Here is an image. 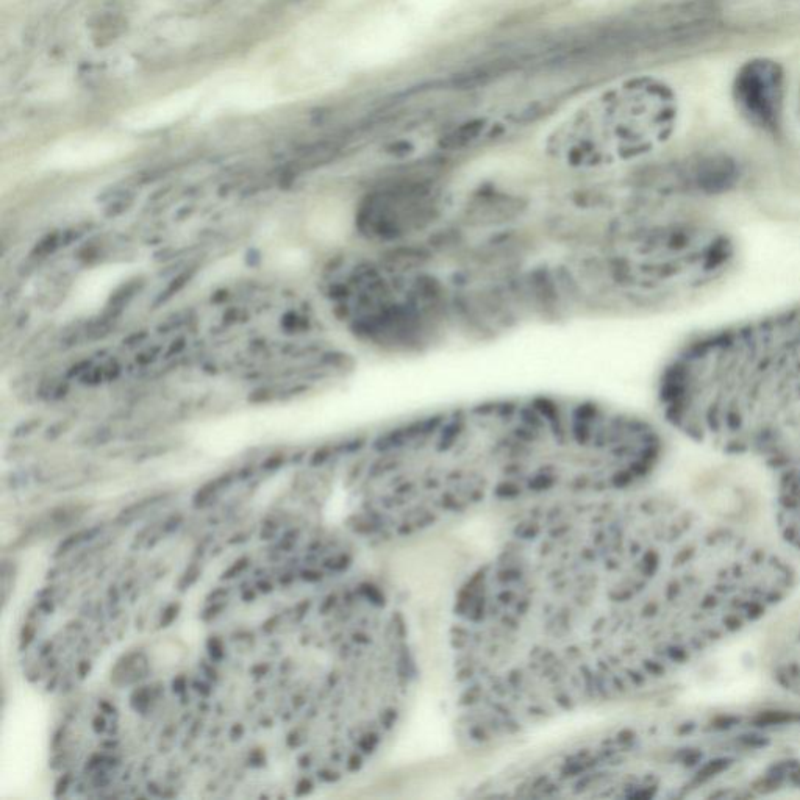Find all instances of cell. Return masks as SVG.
Wrapping results in <instances>:
<instances>
[{
  "mask_svg": "<svg viewBox=\"0 0 800 800\" xmlns=\"http://www.w3.org/2000/svg\"><path fill=\"white\" fill-rule=\"evenodd\" d=\"M208 652H210L213 660H221V658L224 657V646H222L218 638H211V640L208 641Z\"/></svg>",
  "mask_w": 800,
  "mask_h": 800,
  "instance_id": "7",
  "label": "cell"
},
{
  "mask_svg": "<svg viewBox=\"0 0 800 800\" xmlns=\"http://www.w3.org/2000/svg\"><path fill=\"white\" fill-rule=\"evenodd\" d=\"M186 688L185 679L183 677H179V679L174 680V691L175 693H183Z\"/></svg>",
  "mask_w": 800,
  "mask_h": 800,
  "instance_id": "13",
  "label": "cell"
},
{
  "mask_svg": "<svg viewBox=\"0 0 800 800\" xmlns=\"http://www.w3.org/2000/svg\"><path fill=\"white\" fill-rule=\"evenodd\" d=\"M33 635H35V630L32 627H25L24 633H22V646H27L30 641L33 640Z\"/></svg>",
  "mask_w": 800,
  "mask_h": 800,
  "instance_id": "12",
  "label": "cell"
},
{
  "mask_svg": "<svg viewBox=\"0 0 800 800\" xmlns=\"http://www.w3.org/2000/svg\"><path fill=\"white\" fill-rule=\"evenodd\" d=\"M772 480V515L779 541L800 554V436Z\"/></svg>",
  "mask_w": 800,
  "mask_h": 800,
  "instance_id": "3",
  "label": "cell"
},
{
  "mask_svg": "<svg viewBox=\"0 0 800 800\" xmlns=\"http://www.w3.org/2000/svg\"><path fill=\"white\" fill-rule=\"evenodd\" d=\"M197 575H199V571H197V569L186 572L185 577H183L182 582H180V590H186L188 586L193 585V583L196 582Z\"/></svg>",
  "mask_w": 800,
  "mask_h": 800,
  "instance_id": "10",
  "label": "cell"
},
{
  "mask_svg": "<svg viewBox=\"0 0 800 800\" xmlns=\"http://www.w3.org/2000/svg\"><path fill=\"white\" fill-rule=\"evenodd\" d=\"M221 610H222V605H215V607L210 608V610L207 611L208 615H204L205 621H208V619L215 618V616H218L219 615L218 611Z\"/></svg>",
  "mask_w": 800,
  "mask_h": 800,
  "instance_id": "14",
  "label": "cell"
},
{
  "mask_svg": "<svg viewBox=\"0 0 800 800\" xmlns=\"http://www.w3.org/2000/svg\"><path fill=\"white\" fill-rule=\"evenodd\" d=\"M180 605L179 604H171L168 608H166L165 613L161 616V627H168L169 624L175 621V618L179 616Z\"/></svg>",
  "mask_w": 800,
  "mask_h": 800,
  "instance_id": "6",
  "label": "cell"
},
{
  "mask_svg": "<svg viewBox=\"0 0 800 800\" xmlns=\"http://www.w3.org/2000/svg\"><path fill=\"white\" fill-rule=\"evenodd\" d=\"M100 532H102V527H93V529L80 530V532L72 533V535L68 536L65 541H61L55 557H61V555L71 552L74 547L80 546V544L83 543H88V541L96 538Z\"/></svg>",
  "mask_w": 800,
  "mask_h": 800,
  "instance_id": "4",
  "label": "cell"
},
{
  "mask_svg": "<svg viewBox=\"0 0 800 800\" xmlns=\"http://www.w3.org/2000/svg\"><path fill=\"white\" fill-rule=\"evenodd\" d=\"M246 568H247V558H243V560L236 561L235 565H233L232 568L229 569V571L224 572V577H222V579L224 580L233 579V577H236V575L241 574V572H243L244 569Z\"/></svg>",
  "mask_w": 800,
  "mask_h": 800,
  "instance_id": "9",
  "label": "cell"
},
{
  "mask_svg": "<svg viewBox=\"0 0 800 800\" xmlns=\"http://www.w3.org/2000/svg\"><path fill=\"white\" fill-rule=\"evenodd\" d=\"M660 405L688 440L771 474L800 435V304L691 338L663 372Z\"/></svg>",
  "mask_w": 800,
  "mask_h": 800,
  "instance_id": "1",
  "label": "cell"
},
{
  "mask_svg": "<svg viewBox=\"0 0 800 800\" xmlns=\"http://www.w3.org/2000/svg\"><path fill=\"white\" fill-rule=\"evenodd\" d=\"M638 797L800 796V705L672 711L632 724Z\"/></svg>",
  "mask_w": 800,
  "mask_h": 800,
  "instance_id": "2",
  "label": "cell"
},
{
  "mask_svg": "<svg viewBox=\"0 0 800 800\" xmlns=\"http://www.w3.org/2000/svg\"><path fill=\"white\" fill-rule=\"evenodd\" d=\"M165 499V496H152L147 497V499L140 500V502H136V504L130 505V507L124 508L121 513V519L125 518H136V516L141 515L147 508L152 507V505L158 504L161 500Z\"/></svg>",
  "mask_w": 800,
  "mask_h": 800,
  "instance_id": "5",
  "label": "cell"
},
{
  "mask_svg": "<svg viewBox=\"0 0 800 800\" xmlns=\"http://www.w3.org/2000/svg\"><path fill=\"white\" fill-rule=\"evenodd\" d=\"M69 780L71 779H69L68 775H66V777H63V779L60 780V783H58L57 786V796H60L61 790H63V793H65V791L68 790L66 786H68Z\"/></svg>",
  "mask_w": 800,
  "mask_h": 800,
  "instance_id": "15",
  "label": "cell"
},
{
  "mask_svg": "<svg viewBox=\"0 0 800 800\" xmlns=\"http://www.w3.org/2000/svg\"><path fill=\"white\" fill-rule=\"evenodd\" d=\"M150 694L147 690H140L136 691L135 696H133V705H135L136 710L140 708V710H144V708L149 705Z\"/></svg>",
  "mask_w": 800,
  "mask_h": 800,
  "instance_id": "8",
  "label": "cell"
},
{
  "mask_svg": "<svg viewBox=\"0 0 800 800\" xmlns=\"http://www.w3.org/2000/svg\"><path fill=\"white\" fill-rule=\"evenodd\" d=\"M311 788H313V785H311L310 780L304 779L297 785V794L304 796V794L310 793Z\"/></svg>",
  "mask_w": 800,
  "mask_h": 800,
  "instance_id": "11",
  "label": "cell"
}]
</instances>
